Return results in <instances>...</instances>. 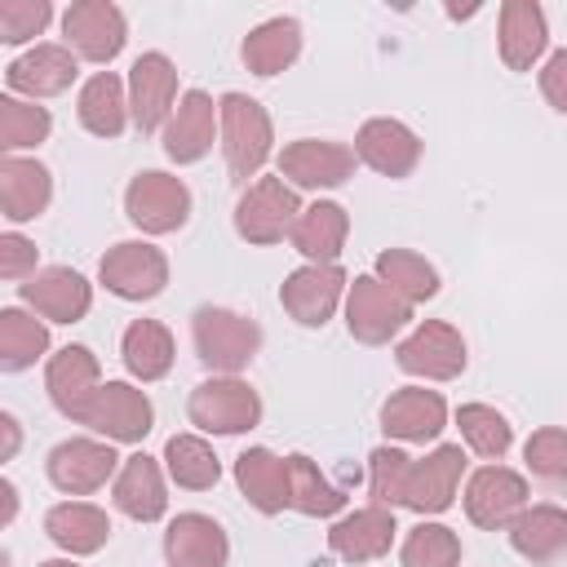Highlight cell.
Here are the masks:
<instances>
[{
  "label": "cell",
  "mask_w": 567,
  "mask_h": 567,
  "mask_svg": "<svg viewBox=\"0 0 567 567\" xmlns=\"http://www.w3.org/2000/svg\"><path fill=\"white\" fill-rule=\"evenodd\" d=\"M190 341H195L199 363L213 377H239L261 350V328H257V319H248L239 310L199 306L190 315Z\"/></svg>",
  "instance_id": "6da1fadb"
},
{
  "label": "cell",
  "mask_w": 567,
  "mask_h": 567,
  "mask_svg": "<svg viewBox=\"0 0 567 567\" xmlns=\"http://www.w3.org/2000/svg\"><path fill=\"white\" fill-rule=\"evenodd\" d=\"M217 115H221V159H226V173L235 182H248L261 173V164L270 159L275 151V124H270V111L248 97V93H221L217 97Z\"/></svg>",
  "instance_id": "7a4b0ae2"
},
{
  "label": "cell",
  "mask_w": 567,
  "mask_h": 567,
  "mask_svg": "<svg viewBox=\"0 0 567 567\" xmlns=\"http://www.w3.org/2000/svg\"><path fill=\"white\" fill-rule=\"evenodd\" d=\"M124 217L142 230V235H173L190 221V186L173 173L159 168H142L128 186H124Z\"/></svg>",
  "instance_id": "3957f363"
},
{
  "label": "cell",
  "mask_w": 567,
  "mask_h": 567,
  "mask_svg": "<svg viewBox=\"0 0 567 567\" xmlns=\"http://www.w3.org/2000/svg\"><path fill=\"white\" fill-rule=\"evenodd\" d=\"M186 416L204 434H244L261 425V394L239 377H208L190 390Z\"/></svg>",
  "instance_id": "277c9868"
},
{
  "label": "cell",
  "mask_w": 567,
  "mask_h": 567,
  "mask_svg": "<svg viewBox=\"0 0 567 567\" xmlns=\"http://www.w3.org/2000/svg\"><path fill=\"white\" fill-rule=\"evenodd\" d=\"M97 279L120 301H151L168 288V257L151 239H120L102 252Z\"/></svg>",
  "instance_id": "5b68a950"
},
{
  "label": "cell",
  "mask_w": 567,
  "mask_h": 567,
  "mask_svg": "<svg viewBox=\"0 0 567 567\" xmlns=\"http://www.w3.org/2000/svg\"><path fill=\"white\" fill-rule=\"evenodd\" d=\"M301 217V199L284 177H257L244 186L239 204H235V230L248 244H279L284 235H292Z\"/></svg>",
  "instance_id": "8992f818"
},
{
  "label": "cell",
  "mask_w": 567,
  "mask_h": 567,
  "mask_svg": "<svg viewBox=\"0 0 567 567\" xmlns=\"http://www.w3.org/2000/svg\"><path fill=\"white\" fill-rule=\"evenodd\" d=\"M412 319V306L377 275H354L346 292V332L359 346H385Z\"/></svg>",
  "instance_id": "52a82bcc"
},
{
  "label": "cell",
  "mask_w": 567,
  "mask_h": 567,
  "mask_svg": "<svg viewBox=\"0 0 567 567\" xmlns=\"http://www.w3.org/2000/svg\"><path fill=\"white\" fill-rule=\"evenodd\" d=\"M354 146L332 137H297L279 151V177L292 190H337L354 177Z\"/></svg>",
  "instance_id": "ba28073f"
},
{
  "label": "cell",
  "mask_w": 567,
  "mask_h": 567,
  "mask_svg": "<svg viewBox=\"0 0 567 567\" xmlns=\"http://www.w3.org/2000/svg\"><path fill=\"white\" fill-rule=\"evenodd\" d=\"M394 363L421 381H456L470 354H465V337L447 319H425L394 346Z\"/></svg>",
  "instance_id": "9c48e42d"
},
{
  "label": "cell",
  "mask_w": 567,
  "mask_h": 567,
  "mask_svg": "<svg viewBox=\"0 0 567 567\" xmlns=\"http://www.w3.org/2000/svg\"><path fill=\"white\" fill-rule=\"evenodd\" d=\"M120 456L106 439H62L49 461H44V474L49 483L62 492V496H93L102 492L106 483H115L120 474Z\"/></svg>",
  "instance_id": "30bf717a"
},
{
  "label": "cell",
  "mask_w": 567,
  "mask_h": 567,
  "mask_svg": "<svg viewBox=\"0 0 567 567\" xmlns=\"http://www.w3.org/2000/svg\"><path fill=\"white\" fill-rule=\"evenodd\" d=\"M527 509V478L501 461H487L465 483V518L483 532H509V523Z\"/></svg>",
  "instance_id": "8fae6325"
},
{
  "label": "cell",
  "mask_w": 567,
  "mask_h": 567,
  "mask_svg": "<svg viewBox=\"0 0 567 567\" xmlns=\"http://www.w3.org/2000/svg\"><path fill=\"white\" fill-rule=\"evenodd\" d=\"M177 66L168 53L151 49L137 53L128 66V115L137 133H164L173 106H177Z\"/></svg>",
  "instance_id": "7c38bea8"
},
{
  "label": "cell",
  "mask_w": 567,
  "mask_h": 567,
  "mask_svg": "<svg viewBox=\"0 0 567 567\" xmlns=\"http://www.w3.org/2000/svg\"><path fill=\"white\" fill-rule=\"evenodd\" d=\"M62 35L75 58L106 66L111 58H120V49L128 40V22H124V9L111 0H75L62 13Z\"/></svg>",
  "instance_id": "4fadbf2b"
},
{
  "label": "cell",
  "mask_w": 567,
  "mask_h": 567,
  "mask_svg": "<svg viewBox=\"0 0 567 567\" xmlns=\"http://www.w3.org/2000/svg\"><path fill=\"white\" fill-rule=\"evenodd\" d=\"M346 292H350V279L341 266H297L284 284H279V306L288 310V319H297L301 328H323L337 306H346Z\"/></svg>",
  "instance_id": "5bb4252c"
},
{
  "label": "cell",
  "mask_w": 567,
  "mask_h": 567,
  "mask_svg": "<svg viewBox=\"0 0 567 567\" xmlns=\"http://www.w3.org/2000/svg\"><path fill=\"white\" fill-rule=\"evenodd\" d=\"M80 425H89L106 443H142L155 425V408L146 390H137L133 381H102Z\"/></svg>",
  "instance_id": "9a60e30c"
},
{
  "label": "cell",
  "mask_w": 567,
  "mask_h": 567,
  "mask_svg": "<svg viewBox=\"0 0 567 567\" xmlns=\"http://www.w3.org/2000/svg\"><path fill=\"white\" fill-rule=\"evenodd\" d=\"M461 474H465V447L461 443H439L430 456L412 461L408 487H403V509H412L421 518L452 509V501L461 492Z\"/></svg>",
  "instance_id": "2e32d148"
},
{
  "label": "cell",
  "mask_w": 567,
  "mask_h": 567,
  "mask_svg": "<svg viewBox=\"0 0 567 567\" xmlns=\"http://www.w3.org/2000/svg\"><path fill=\"white\" fill-rule=\"evenodd\" d=\"M213 142H221V115L213 93L186 89L164 124V155L173 164H199L213 151Z\"/></svg>",
  "instance_id": "e0dca14e"
},
{
  "label": "cell",
  "mask_w": 567,
  "mask_h": 567,
  "mask_svg": "<svg viewBox=\"0 0 567 567\" xmlns=\"http://www.w3.org/2000/svg\"><path fill=\"white\" fill-rule=\"evenodd\" d=\"M18 297L44 323H80L93 306V284L71 266H44L27 284H18Z\"/></svg>",
  "instance_id": "ac0fdd59"
},
{
  "label": "cell",
  "mask_w": 567,
  "mask_h": 567,
  "mask_svg": "<svg viewBox=\"0 0 567 567\" xmlns=\"http://www.w3.org/2000/svg\"><path fill=\"white\" fill-rule=\"evenodd\" d=\"M44 390L49 403L66 416V421H84L93 394L102 390V363L89 346H62L58 354H49L44 363Z\"/></svg>",
  "instance_id": "d6986e66"
},
{
  "label": "cell",
  "mask_w": 567,
  "mask_h": 567,
  "mask_svg": "<svg viewBox=\"0 0 567 567\" xmlns=\"http://www.w3.org/2000/svg\"><path fill=\"white\" fill-rule=\"evenodd\" d=\"M421 137L403 124V120H394V115H372V120H363L359 124V133H354V155H359V164H368L372 173H381V177H408L416 164H421Z\"/></svg>",
  "instance_id": "ffe728a7"
},
{
  "label": "cell",
  "mask_w": 567,
  "mask_h": 567,
  "mask_svg": "<svg viewBox=\"0 0 567 567\" xmlns=\"http://www.w3.org/2000/svg\"><path fill=\"white\" fill-rule=\"evenodd\" d=\"M80 75V62L66 44H35L27 49L22 58H13L4 66V84L13 97H27V102H40V97H58L75 84Z\"/></svg>",
  "instance_id": "44dd1931"
},
{
  "label": "cell",
  "mask_w": 567,
  "mask_h": 567,
  "mask_svg": "<svg viewBox=\"0 0 567 567\" xmlns=\"http://www.w3.org/2000/svg\"><path fill=\"white\" fill-rule=\"evenodd\" d=\"M381 430L399 443H434L447 430V403L439 390L403 385L381 403Z\"/></svg>",
  "instance_id": "7402d4cb"
},
{
  "label": "cell",
  "mask_w": 567,
  "mask_h": 567,
  "mask_svg": "<svg viewBox=\"0 0 567 567\" xmlns=\"http://www.w3.org/2000/svg\"><path fill=\"white\" fill-rule=\"evenodd\" d=\"M111 501L133 523H159L168 514V487H164L159 461L146 456V452L124 456V465H120V474L111 483Z\"/></svg>",
  "instance_id": "603a6c76"
},
{
  "label": "cell",
  "mask_w": 567,
  "mask_h": 567,
  "mask_svg": "<svg viewBox=\"0 0 567 567\" xmlns=\"http://www.w3.org/2000/svg\"><path fill=\"white\" fill-rule=\"evenodd\" d=\"M394 532H399L394 509H385V505H363V509H350V514H341V518L332 523L328 549H332L341 563H372V558L390 554Z\"/></svg>",
  "instance_id": "cb8c5ba5"
},
{
  "label": "cell",
  "mask_w": 567,
  "mask_h": 567,
  "mask_svg": "<svg viewBox=\"0 0 567 567\" xmlns=\"http://www.w3.org/2000/svg\"><path fill=\"white\" fill-rule=\"evenodd\" d=\"M226 558H230V540L217 518L186 509L168 523V532H164L168 567H226Z\"/></svg>",
  "instance_id": "d4e9b609"
},
{
  "label": "cell",
  "mask_w": 567,
  "mask_h": 567,
  "mask_svg": "<svg viewBox=\"0 0 567 567\" xmlns=\"http://www.w3.org/2000/svg\"><path fill=\"white\" fill-rule=\"evenodd\" d=\"M496 49H501V62L509 71H532L549 49L545 9L536 0H505L501 27H496Z\"/></svg>",
  "instance_id": "484cf974"
},
{
  "label": "cell",
  "mask_w": 567,
  "mask_h": 567,
  "mask_svg": "<svg viewBox=\"0 0 567 567\" xmlns=\"http://www.w3.org/2000/svg\"><path fill=\"white\" fill-rule=\"evenodd\" d=\"M53 199V173L40 159H22V155H4L0 159V213L4 221L22 226L35 221Z\"/></svg>",
  "instance_id": "4316f807"
},
{
  "label": "cell",
  "mask_w": 567,
  "mask_h": 567,
  "mask_svg": "<svg viewBox=\"0 0 567 567\" xmlns=\"http://www.w3.org/2000/svg\"><path fill=\"white\" fill-rule=\"evenodd\" d=\"M288 239L306 261L337 266V257L346 252V239H350V213L337 199H315V204L301 208V217H297Z\"/></svg>",
  "instance_id": "83f0119b"
},
{
  "label": "cell",
  "mask_w": 567,
  "mask_h": 567,
  "mask_svg": "<svg viewBox=\"0 0 567 567\" xmlns=\"http://www.w3.org/2000/svg\"><path fill=\"white\" fill-rule=\"evenodd\" d=\"M44 536H49L62 554L89 558V554H97V549L111 540V518H106V509L93 505V501H62V505H53V509L44 514Z\"/></svg>",
  "instance_id": "f1b7e54d"
},
{
  "label": "cell",
  "mask_w": 567,
  "mask_h": 567,
  "mask_svg": "<svg viewBox=\"0 0 567 567\" xmlns=\"http://www.w3.org/2000/svg\"><path fill=\"white\" fill-rule=\"evenodd\" d=\"M235 483L257 514L270 518L288 509V456L270 447H248L235 456Z\"/></svg>",
  "instance_id": "f546056e"
},
{
  "label": "cell",
  "mask_w": 567,
  "mask_h": 567,
  "mask_svg": "<svg viewBox=\"0 0 567 567\" xmlns=\"http://www.w3.org/2000/svg\"><path fill=\"white\" fill-rule=\"evenodd\" d=\"M509 545L518 558L527 563H558L567 554V509L554 501L527 505L514 523H509Z\"/></svg>",
  "instance_id": "4dcf8cb0"
},
{
  "label": "cell",
  "mask_w": 567,
  "mask_h": 567,
  "mask_svg": "<svg viewBox=\"0 0 567 567\" xmlns=\"http://www.w3.org/2000/svg\"><path fill=\"white\" fill-rule=\"evenodd\" d=\"M239 58H244V66H248L252 75H261V80L288 71V66L301 58V22L288 18V13L257 22V27L244 35Z\"/></svg>",
  "instance_id": "1f68e13d"
},
{
  "label": "cell",
  "mask_w": 567,
  "mask_h": 567,
  "mask_svg": "<svg viewBox=\"0 0 567 567\" xmlns=\"http://www.w3.org/2000/svg\"><path fill=\"white\" fill-rule=\"evenodd\" d=\"M75 115H80V124H84L93 137H120L124 124L133 120V115H128V80H120L115 71H93V75L80 84Z\"/></svg>",
  "instance_id": "d6a6232c"
},
{
  "label": "cell",
  "mask_w": 567,
  "mask_h": 567,
  "mask_svg": "<svg viewBox=\"0 0 567 567\" xmlns=\"http://www.w3.org/2000/svg\"><path fill=\"white\" fill-rule=\"evenodd\" d=\"M120 359H124L133 381H164L173 372V359H177L173 332L159 319H133L120 337Z\"/></svg>",
  "instance_id": "836d02e7"
},
{
  "label": "cell",
  "mask_w": 567,
  "mask_h": 567,
  "mask_svg": "<svg viewBox=\"0 0 567 567\" xmlns=\"http://www.w3.org/2000/svg\"><path fill=\"white\" fill-rule=\"evenodd\" d=\"M372 275L381 284H390L408 306H421V301L439 297V270L421 252H412V248H385V252H377Z\"/></svg>",
  "instance_id": "e575fe53"
},
{
  "label": "cell",
  "mask_w": 567,
  "mask_h": 567,
  "mask_svg": "<svg viewBox=\"0 0 567 567\" xmlns=\"http://www.w3.org/2000/svg\"><path fill=\"white\" fill-rule=\"evenodd\" d=\"M44 350H49L44 319L22 310V306H4L0 310V368L4 372H22L35 359H44Z\"/></svg>",
  "instance_id": "d590c367"
},
{
  "label": "cell",
  "mask_w": 567,
  "mask_h": 567,
  "mask_svg": "<svg viewBox=\"0 0 567 567\" xmlns=\"http://www.w3.org/2000/svg\"><path fill=\"white\" fill-rule=\"evenodd\" d=\"M164 470L186 492H208L221 478V461L208 447V439H199V434H173L164 443Z\"/></svg>",
  "instance_id": "8d00e7d4"
},
{
  "label": "cell",
  "mask_w": 567,
  "mask_h": 567,
  "mask_svg": "<svg viewBox=\"0 0 567 567\" xmlns=\"http://www.w3.org/2000/svg\"><path fill=\"white\" fill-rule=\"evenodd\" d=\"M341 505H346L341 487H332L328 474L310 456L292 452L288 456V509H297L306 518H332Z\"/></svg>",
  "instance_id": "74e56055"
},
{
  "label": "cell",
  "mask_w": 567,
  "mask_h": 567,
  "mask_svg": "<svg viewBox=\"0 0 567 567\" xmlns=\"http://www.w3.org/2000/svg\"><path fill=\"white\" fill-rule=\"evenodd\" d=\"M456 430H461L465 447L474 456H483V461H501L509 452V443H514V425L492 403H461L456 408Z\"/></svg>",
  "instance_id": "f35d334b"
},
{
  "label": "cell",
  "mask_w": 567,
  "mask_h": 567,
  "mask_svg": "<svg viewBox=\"0 0 567 567\" xmlns=\"http://www.w3.org/2000/svg\"><path fill=\"white\" fill-rule=\"evenodd\" d=\"M49 133H53L49 106H35V102L13 97V93L0 97V151L4 155H18V151L40 146Z\"/></svg>",
  "instance_id": "ab89813d"
},
{
  "label": "cell",
  "mask_w": 567,
  "mask_h": 567,
  "mask_svg": "<svg viewBox=\"0 0 567 567\" xmlns=\"http://www.w3.org/2000/svg\"><path fill=\"white\" fill-rule=\"evenodd\" d=\"M399 563L403 567H461V536L447 523L421 518L416 527H408Z\"/></svg>",
  "instance_id": "60d3db41"
},
{
  "label": "cell",
  "mask_w": 567,
  "mask_h": 567,
  "mask_svg": "<svg viewBox=\"0 0 567 567\" xmlns=\"http://www.w3.org/2000/svg\"><path fill=\"white\" fill-rule=\"evenodd\" d=\"M523 461L527 474L554 492L567 487V430L563 425H540L527 443H523Z\"/></svg>",
  "instance_id": "b9f144b4"
},
{
  "label": "cell",
  "mask_w": 567,
  "mask_h": 567,
  "mask_svg": "<svg viewBox=\"0 0 567 567\" xmlns=\"http://www.w3.org/2000/svg\"><path fill=\"white\" fill-rule=\"evenodd\" d=\"M408 470H412V456L403 447H377L368 456V492H372V505H403V487H408Z\"/></svg>",
  "instance_id": "7bdbcfd3"
},
{
  "label": "cell",
  "mask_w": 567,
  "mask_h": 567,
  "mask_svg": "<svg viewBox=\"0 0 567 567\" xmlns=\"http://www.w3.org/2000/svg\"><path fill=\"white\" fill-rule=\"evenodd\" d=\"M53 18L49 0H0V40L4 44H27L35 35H44Z\"/></svg>",
  "instance_id": "ee69618b"
},
{
  "label": "cell",
  "mask_w": 567,
  "mask_h": 567,
  "mask_svg": "<svg viewBox=\"0 0 567 567\" xmlns=\"http://www.w3.org/2000/svg\"><path fill=\"white\" fill-rule=\"evenodd\" d=\"M35 275V244L27 239V235H18V230H4L0 235V279H9V284H27Z\"/></svg>",
  "instance_id": "f6af8a7d"
},
{
  "label": "cell",
  "mask_w": 567,
  "mask_h": 567,
  "mask_svg": "<svg viewBox=\"0 0 567 567\" xmlns=\"http://www.w3.org/2000/svg\"><path fill=\"white\" fill-rule=\"evenodd\" d=\"M540 97L558 115H567V49H554L545 58V66H540Z\"/></svg>",
  "instance_id": "bcb514c9"
},
{
  "label": "cell",
  "mask_w": 567,
  "mask_h": 567,
  "mask_svg": "<svg viewBox=\"0 0 567 567\" xmlns=\"http://www.w3.org/2000/svg\"><path fill=\"white\" fill-rule=\"evenodd\" d=\"M0 430H4V461H9V456L18 452V439H22V434H18V421H13L9 412H0Z\"/></svg>",
  "instance_id": "7dc6e473"
},
{
  "label": "cell",
  "mask_w": 567,
  "mask_h": 567,
  "mask_svg": "<svg viewBox=\"0 0 567 567\" xmlns=\"http://www.w3.org/2000/svg\"><path fill=\"white\" fill-rule=\"evenodd\" d=\"M0 496H4V523H9V518H13V509H18V492H13V483H9V478L0 483Z\"/></svg>",
  "instance_id": "c3c4849f"
},
{
  "label": "cell",
  "mask_w": 567,
  "mask_h": 567,
  "mask_svg": "<svg viewBox=\"0 0 567 567\" xmlns=\"http://www.w3.org/2000/svg\"><path fill=\"white\" fill-rule=\"evenodd\" d=\"M40 567H80V563H71V558H44Z\"/></svg>",
  "instance_id": "681fc988"
}]
</instances>
